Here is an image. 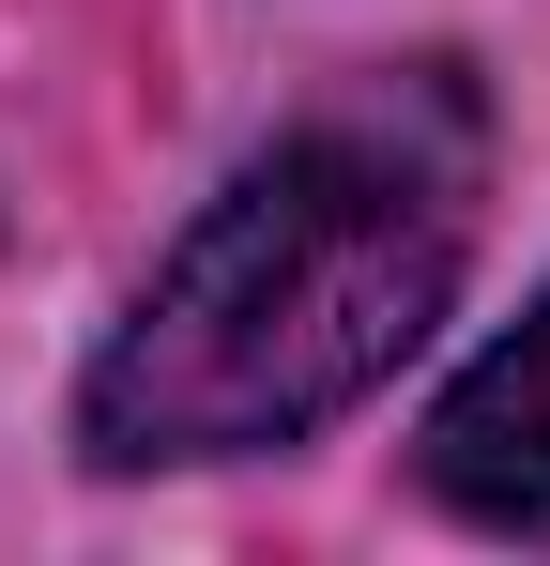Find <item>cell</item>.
<instances>
[{
    "mask_svg": "<svg viewBox=\"0 0 550 566\" xmlns=\"http://www.w3.org/2000/svg\"><path fill=\"white\" fill-rule=\"evenodd\" d=\"M458 245H474V123L444 77L290 123L261 169H230V199L154 261L123 337L92 353L77 444L107 474L306 444L444 322Z\"/></svg>",
    "mask_w": 550,
    "mask_h": 566,
    "instance_id": "obj_1",
    "label": "cell"
},
{
    "mask_svg": "<svg viewBox=\"0 0 550 566\" xmlns=\"http://www.w3.org/2000/svg\"><path fill=\"white\" fill-rule=\"evenodd\" d=\"M413 474L444 490L458 521H489V536H550V291L520 306V337H489L444 382Z\"/></svg>",
    "mask_w": 550,
    "mask_h": 566,
    "instance_id": "obj_2",
    "label": "cell"
}]
</instances>
